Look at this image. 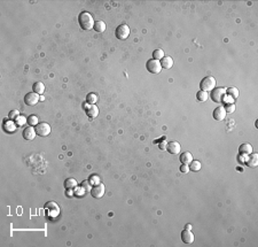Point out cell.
Masks as SVG:
<instances>
[{
  "label": "cell",
  "mask_w": 258,
  "mask_h": 247,
  "mask_svg": "<svg viewBox=\"0 0 258 247\" xmlns=\"http://www.w3.org/2000/svg\"><path fill=\"white\" fill-rule=\"evenodd\" d=\"M78 23L83 30H91L94 28L95 22H94L92 14H90L88 12H82L78 16Z\"/></svg>",
  "instance_id": "obj_1"
},
{
  "label": "cell",
  "mask_w": 258,
  "mask_h": 247,
  "mask_svg": "<svg viewBox=\"0 0 258 247\" xmlns=\"http://www.w3.org/2000/svg\"><path fill=\"white\" fill-rule=\"evenodd\" d=\"M200 87H201L202 91H207V92H209V91H212L216 87V80H215V77H212V76L204 77V78L201 80Z\"/></svg>",
  "instance_id": "obj_2"
},
{
  "label": "cell",
  "mask_w": 258,
  "mask_h": 247,
  "mask_svg": "<svg viewBox=\"0 0 258 247\" xmlns=\"http://www.w3.org/2000/svg\"><path fill=\"white\" fill-rule=\"evenodd\" d=\"M226 96V89L225 87H215L213 90L211 91V94H210V98L212 100L219 104V102H223V99Z\"/></svg>",
  "instance_id": "obj_3"
},
{
  "label": "cell",
  "mask_w": 258,
  "mask_h": 247,
  "mask_svg": "<svg viewBox=\"0 0 258 247\" xmlns=\"http://www.w3.org/2000/svg\"><path fill=\"white\" fill-rule=\"evenodd\" d=\"M115 35L117 37V39L125 40L130 36V27H129L128 24H121V25H118L116 31H115Z\"/></svg>",
  "instance_id": "obj_4"
},
{
  "label": "cell",
  "mask_w": 258,
  "mask_h": 247,
  "mask_svg": "<svg viewBox=\"0 0 258 247\" xmlns=\"http://www.w3.org/2000/svg\"><path fill=\"white\" fill-rule=\"evenodd\" d=\"M148 71L151 74H160L162 70V64L160 60H155V59H151V60H148L147 64H146Z\"/></svg>",
  "instance_id": "obj_5"
},
{
  "label": "cell",
  "mask_w": 258,
  "mask_h": 247,
  "mask_svg": "<svg viewBox=\"0 0 258 247\" xmlns=\"http://www.w3.org/2000/svg\"><path fill=\"white\" fill-rule=\"evenodd\" d=\"M36 131H37L38 136H40V137H47V136L50 134V125L47 124L46 122L39 123L38 125H36Z\"/></svg>",
  "instance_id": "obj_6"
},
{
  "label": "cell",
  "mask_w": 258,
  "mask_h": 247,
  "mask_svg": "<svg viewBox=\"0 0 258 247\" xmlns=\"http://www.w3.org/2000/svg\"><path fill=\"white\" fill-rule=\"evenodd\" d=\"M39 100H40V96L36 92H30L24 97V102L28 106H36Z\"/></svg>",
  "instance_id": "obj_7"
},
{
  "label": "cell",
  "mask_w": 258,
  "mask_h": 247,
  "mask_svg": "<svg viewBox=\"0 0 258 247\" xmlns=\"http://www.w3.org/2000/svg\"><path fill=\"white\" fill-rule=\"evenodd\" d=\"M91 194L93 195V198H97V199L102 198L104 194V185L101 183L94 185V186L92 187V190H91Z\"/></svg>",
  "instance_id": "obj_8"
},
{
  "label": "cell",
  "mask_w": 258,
  "mask_h": 247,
  "mask_svg": "<svg viewBox=\"0 0 258 247\" xmlns=\"http://www.w3.org/2000/svg\"><path fill=\"white\" fill-rule=\"evenodd\" d=\"M37 136V131H36V128L34 127H27L23 130V138L25 140H34V138Z\"/></svg>",
  "instance_id": "obj_9"
},
{
  "label": "cell",
  "mask_w": 258,
  "mask_h": 247,
  "mask_svg": "<svg viewBox=\"0 0 258 247\" xmlns=\"http://www.w3.org/2000/svg\"><path fill=\"white\" fill-rule=\"evenodd\" d=\"M226 115H227V113H226L224 106H218L217 108L213 110V113H212V116H213V118H215L216 121L225 120Z\"/></svg>",
  "instance_id": "obj_10"
},
{
  "label": "cell",
  "mask_w": 258,
  "mask_h": 247,
  "mask_svg": "<svg viewBox=\"0 0 258 247\" xmlns=\"http://www.w3.org/2000/svg\"><path fill=\"white\" fill-rule=\"evenodd\" d=\"M181 240L184 241L185 244H193L195 240V236L193 232H191V230H187L185 229L182 232H181Z\"/></svg>",
  "instance_id": "obj_11"
},
{
  "label": "cell",
  "mask_w": 258,
  "mask_h": 247,
  "mask_svg": "<svg viewBox=\"0 0 258 247\" xmlns=\"http://www.w3.org/2000/svg\"><path fill=\"white\" fill-rule=\"evenodd\" d=\"M85 112L91 118H95L99 115V108L95 105H85Z\"/></svg>",
  "instance_id": "obj_12"
},
{
  "label": "cell",
  "mask_w": 258,
  "mask_h": 247,
  "mask_svg": "<svg viewBox=\"0 0 258 247\" xmlns=\"http://www.w3.org/2000/svg\"><path fill=\"white\" fill-rule=\"evenodd\" d=\"M239 152L243 156H248V155H250L254 152V150H252V146L249 143H243L239 147Z\"/></svg>",
  "instance_id": "obj_13"
},
{
  "label": "cell",
  "mask_w": 258,
  "mask_h": 247,
  "mask_svg": "<svg viewBox=\"0 0 258 247\" xmlns=\"http://www.w3.org/2000/svg\"><path fill=\"white\" fill-rule=\"evenodd\" d=\"M180 150H181V146L178 141H170V143H168L166 151H168L170 154H179L180 153Z\"/></svg>",
  "instance_id": "obj_14"
},
{
  "label": "cell",
  "mask_w": 258,
  "mask_h": 247,
  "mask_svg": "<svg viewBox=\"0 0 258 247\" xmlns=\"http://www.w3.org/2000/svg\"><path fill=\"white\" fill-rule=\"evenodd\" d=\"M245 163L249 168H256L258 166V154L256 153H251L249 159L245 160Z\"/></svg>",
  "instance_id": "obj_15"
},
{
  "label": "cell",
  "mask_w": 258,
  "mask_h": 247,
  "mask_svg": "<svg viewBox=\"0 0 258 247\" xmlns=\"http://www.w3.org/2000/svg\"><path fill=\"white\" fill-rule=\"evenodd\" d=\"M194 159H193V155H192L191 152H184L180 155V161L182 164H189Z\"/></svg>",
  "instance_id": "obj_16"
},
{
  "label": "cell",
  "mask_w": 258,
  "mask_h": 247,
  "mask_svg": "<svg viewBox=\"0 0 258 247\" xmlns=\"http://www.w3.org/2000/svg\"><path fill=\"white\" fill-rule=\"evenodd\" d=\"M162 68L164 69H171L172 66H173V59L171 57H164L161 61Z\"/></svg>",
  "instance_id": "obj_17"
},
{
  "label": "cell",
  "mask_w": 258,
  "mask_h": 247,
  "mask_svg": "<svg viewBox=\"0 0 258 247\" xmlns=\"http://www.w3.org/2000/svg\"><path fill=\"white\" fill-rule=\"evenodd\" d=\"M3 129H5V131L6 132H8V134H10V132H14L15 131V129H16V124H15V122H13V121H6L5 122V124H3Z\"/></svg>",
  "instance_id": "obj_18"
},
{
  "label": "cell",
  "mask_w": 258,
  "mask_h": 247,
  "mask_svg": "<svg viewBox=\"0 0 258 247\" xmlns=\"http://www.w3.org/2000/svg\"><path fill=\"white\" fill-rule=\"evenodd\" d=\"M77 180L75 179V178H68L66 182H64V186H66V189L67 190H75L76 187H77Z\"/></svg>",
  "instance_id": "obj_19"
},
{
  "label": "cell",
  "mask_w": 258,
  "mask_h": 247,
  "mask_svg": "<svg viewBox=\"0 0 258 247\" xmlns=\"http://www.w3.org/2000/svg\"><path fill=\"white\" fill-rule=\"evenodd\" d=\"M106 23H104L103 21H97V22H95L94 23V30L97 31V32H99V34H102V32H104L106 31Z\"/></svg>",
  "instance_id": "obj_20"
},
{
  "label": "cell",
  "mask_w": 258,
  "mask_h": 247,
  "mask_svg": "<svg viewBox=\"0 0 258 247\" xmlns=\"http://www.w3.org/2000/svg\"><path fill=\"white\" fill-rule=\"evenodd\" d=\"M201 168H202L201 162L197 161V160H193L191 163H189V170L191 171H195V173H197V171L201 170Z\"/></svg>",
  "instance_id": "obj_21"
},
{
  "label": "cell",
  "mask_w": 258,
  "mask_h": 247,
  "mask_svg": "<svg viewBox=\"0 0 258 247\" xmlns=\"http://www.w3.org/2000/svg\"><path fill=\"white\" fill-rule=\"evenodd\" d=\"M34 92H36V93H38L39 96L40 94L44 93V91H45V85H44V83H41V82H37V83L34 84Z\"/></svg>",
  "instance_id": "obj_22"
},
{
  "label": "cell",
  "mask_w": 258,
  "mask_h": 247,
  "mask_svg": "<svg viewBox=\"0 0 258 247\" xmlns=\"http://www.w3.org/2000/svg\"><path fill=\"white\" fill-rule=\"evenodd\" d=\"M208 98H209V93L207 92V91L200 90L197 93H196V99H197L198 101H201V102H204V101H207V100H208Z\"/></svg>",
  "instance_id": "obj_23"
},
{
  "label": "cell",
  "mask_w": 258,
  "mask_h": 247,
  "mask_svg": "<svg viewBox=\"0 0 258 247\" xmlns=\"http://www.w3.org/2000/svg\"><path fill=\"white\" fill-rule=\"evenodd\" d=\"M226 92H227L228 96H229V97H232L233 99H236V98L239 97V94H240V91H239V89H238V87H235V86H232V87H229V89H227V90H226Z\"/></svg>",
  "instance_id": "obj_24"
},
{
  "label": "cell",
  "mask_w": 258,
  "mask_h": 247,
  "mask_svg": "<svg viewBox=\"0 0 258 247\" xmlns=\"http://www.w3.org/2000/svg\"><path fill=\"white\" fill-rule=\"evenodd\" d=\"M28 122V118L25 116H23V115H20V116H17L16 118H15V124H16L17 127H23V125H25Z\"/></svg>",
  "instance_id": "obj_25"
},
{
  "label": "cell",
  "mask_w": 258,
  "mask_h": 247,
  "mask_svg": "<svg viewBox=\"0 0 258 247\" xmlns=\"http://www.w3.org/2000/svg\"><path fill=\"white\" fill-rule=\"evenodd\" d=\"M164 57H165L164 51L161 50V48H157V50H155L154 52H153V58H154L155 60H162Z\"/></svg>",
  "instance_id": "obj_26"
},
{
  "label": "cell",
  "mask_w": 258,
  "mask_h": 247,
  "mask_svg": "<svg viewBox=\"0 0 258 247\" xmlns=\"http://www.w3.org/2000/svg\"><path fill=\"white\" fill-rule=\"evenodd\" d=\"M45 207H46L48 211H50V213H52V211H54L59 213V206H57V204L53 202V201H50V202H47V204L45 205Z\"/></svg>",
  "instance_id": "obj_27"
},
{
  "label": "cell",
  "mask_w": 258,
  "mask_h": 247,
  "mask_svg": "<svg viewBox=\"0 0 258 247\" xmlns=\"http://www.w3.org/2000/svg\"><path fill=\"white\" fill-rule=\"evenodd\" d=\"M28 123H29V125H31V127H36V125H38V116L37 115H30L29 116V118H28Z\"/></svg>",
  "instance_id": "obj_28"
},
{
  "label": "cell",
  "mask_w": 258,
  "mask_h": 247,
  "mask_svg": "<svg viewBox=\"0 0 258 247\" xmlns=\"http://www.w3.org/2000/svg\"><path fill=\"white\" fill-rule=\"evenodd\" d=\"M97 101V96L94 93H90L87 96V102L90 105H95V102Z\"/></svg>",
  "instance_id": "obj_29"
},
{
  "label": "cell",
  "mask_w": 258,
  "mask_h": 247,
  "mask_svg": "<svg viewBox=\"0 0 258 247\" xmlns=\"http://www.w3.org/2000/svg\"><path fill=\"white\" fill-rule=\"evenodd\" d=\"M85 192H86V190H85L84 187L82 186V187H76L74 190V194L75 195H77V197H81V195H84L85 194Z\"/></svg>",
  "instance_id": "obj_30"
},
{
  "label": "cell",
  "mask_w": 258,
  "mask_h": 247,
  "mask_svg": "<svg viewBox=\"0 0 258 247\" xmlns=\"http://www.w3.org/2000/svg\"><path fill=\"white\" fill-rule=\"evenodd\" d=\"M158 147H160L162 151H166V147H168V141L165 140V137L162 138L161 143H158Z\"/></svg>",
  "instance_id": "obj_31"
},
{
  "label": "cell",
  "mask_w": 258,
  "mask_h": 247,
  "mask_svg": "<svg viewBox=\"0 0 258 247\" xmlns=\"http://www.w3.org/2000/svg\"><path fill=\"white\" fill-rule=\"evenodd\" d=\"M225 110H226V113H234L235 112V105L234 104H229V105H226V107H225Z\"/></svg>",
  "instance_id": "obj_32"
},
{
  "label": "cell",
  "mask_w": 258,
  "mask_h": 247,
  "mask_svg": "<svg viewBox=\"0 0 258 247\" xmlns=\"http://www.w3.org/2000/svg\"><path fill=\"white\" fill-rule=\"evenodd\" d=\"M20 115H21V114H20V112H18V110H12L8 116H9L10 120H15V118H16L17 116H20Z\"/></svg>",
  "instance_id": "obj_33"
},
{
  "label": "cell",
  "mask_w": 258,
  "mask_h": 247,
  "mask_svg": "<svg viewBox=\"0 0 258 247\" xmlns=\"http://www.w3.org/2000/svg\"><path fill=\"white\" fill-rule=\"evenodd\" d=\"M233 98L232 97H229V96H225L224 97V99H223V102H225L226 105H229V104H233Z\"/></svg>",
  "instance_id": "obj_34"
},
{
  "label": "cell",
  "mask_w": 258,
  "mask_h": 247,
  "mask_svg": "<svg viewBox=\"0 0 258 247\" xmlns=\"http://www.w3.org/2000/svg\"><path fill=\"white\" fill-rule=\"evenodd\" d=\"M82 186L84 187L86 191H90V192H91V190H92V187H93L90 184V182H83V183H82Z\"/></svg>",
  "instance_id": "obj_35"
},
{
  "label": "cell",
  "mask_w": 258,
  "mask_h": 247,
  "mask_svg": "<svg viewBox=\"0 0 258 247\" xmlns=\"http://www.w3.org/2000/svg\"><path fill=\"white\" fill-rule=\"evenodd\" d=\"M180 171H181V173H184V174H187L188 171H191V170H189V167H188V164H182V166H181V168H180Z\"/></svg>",
  "instance_id": "obj_36"
},
{
  "label": "cell",
  "mask_w": 258,
  "mask_h": 247,
  "mask_svg": "<svg viewBox=\"0 0 258 247\" xmlns=\"http://www.w3.org/2000/svg\"><path fill=\"white\" fill-rule=\"evenodd\" d=\"M91 183L99 184V177H97V176H92V177H91Z\"/></svg>",
  "instance_id": "obj_37"
},
{
  "label": "cell",
  "mask_w": 258,
  "mask_h": 247,
  "mask_svg": "<svg viewBox=\"0 0 258 247\" xmlns=\"http://www.w3.org/2000/svg\"><path fill=\"white\" fill-rule=\"evenodd\" d=\"M186 229H187V230H191V229H192L191 224H187V225H186Z\"/></svg>",
  "instance_id": "obj_38"
},
{
  "label": "cell",
  "mask_w": 258,
  "mask_h": 247,
  "mask_svg": "<svg viewBox=\"0 0 258 247\" xmlns=\"http://www.w3.org/2000/svg\"><path fill=\"white\" fill-rule=\"evenodd\" d=\"M40 100H41V101H44V100H45V98H44L43 96H40Z\"/></svg>",
  "instance_id": "obj_39"
}]
</instances>
